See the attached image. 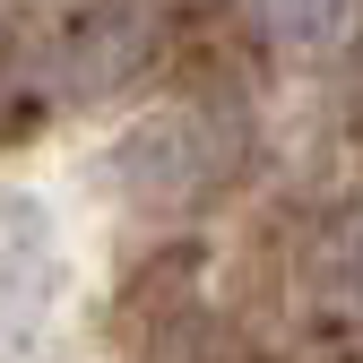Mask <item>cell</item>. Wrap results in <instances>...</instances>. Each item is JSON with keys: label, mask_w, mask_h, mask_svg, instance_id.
I'll return each instance as SVG.
<instances>
[{"label": "cell", "mask_w": 363, "mask_h": 363, "mask_svg": "<svg viewBox=\"0 0 363 363\" xmlns=\"http://www.w3.org/2000/svg\"><path fill=\"white\" fill-rule=\"evenodd\" d=\"M139 26L130 18H96V35H86V52H78V86H113L121 69H139Z\"/></svg>", "instance_id": "7a4b0ae2"}, {"label": "cell", "mask_w": 363, "mask_h": 363, "mask_svg": "<svg viewBox=\"0 0 363 363\" xmlns=\"http://www.w3.org/2000/svg\"><path fill=\"white\" fill-rule=\"evenodd\" d=\"M354 9L363 0H259V26L277 43H294V52H329V43L354 26Z\"/></svg>", "instance_id": "6da1fadb"}]
</instances>
